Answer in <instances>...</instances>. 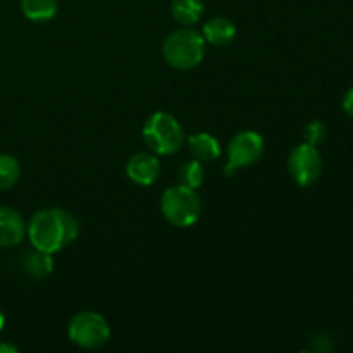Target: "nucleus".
Returning <instances> with one entry per match:
<instances>
[{"instance_id": "f257e3e1", "label": "nucleus", "mask_w": 353, "mask_h": 353, "mask_svg": "<svg viewBox=\"0 0 353 353\" xmlns=\"http://www.w3.org/2000/svg\"><path fill=\"white\" fill-rule=\"evenodd\" d=\"M26 234L34 248L55 254L76 240L79 234V223L69 210L48 207L33 214Z\"/></svg>"}, {"instance_id": "f03ea898", "label": "nucleus", "mask_w": 353, "mask_h": 353, "mask_svg": "<svg viewBox=\"0 0 353 353\" xmlns=\"http://www.w3.org/2000/svg\"><path fill=\"white\" fill-rule=\"evenodd\" d=\"M162 55L171 68L190 71L205 57V38L190 26L176 30L165 38L162 45Z\"/></svg>"}, {"instance_id": "7ed1b4c3", "label": "nucleus", "mask_w": 353, "mask_h": 353, "mask_svg": "<svg viewBox=\"0 0 353 353\" xmlns=\"http://www.w3.org/2000/svg\"><path fill=\"white\" fill-rule=\"evenodd\" d=\"M143 141L157 155H171L185 143V131L172 114L154 112L143 124Z\"/></svg>"}, {"instance_id": "20e7f679", "label": "nucleus", "mask_w": 353, "mask_h": 353, "mask_svg": "<svg viewBox=\"0 0 353 353\" xmlns=\"http://www.w3.org/2000/svg\"><path fill=\"white\" fill-rule=\"evenodd\" d=\"M162 216L176 228H190L202 214V200L193 188L183 185L171 186L161 199Z\"/></svg>"}, {"instance_id": "39448f33", "label": "nucleus", "mask_w": 353, "mask_h": 353, "mask_svg": "<svg viewBox=\"0 0 353 353\" xmlns=\"http://www.w3.org/2000/svg\"><path fill=\"white\" fill-rule=\"evenodd\" d=\"M69 340L81 348H100L110 340L109 323L97 312H79L68 327Z\"/></svg>"}, {"instance_id": "423d86ee", "label": "nucleus", "mask_w": 353, "mask_h": 353, "mask_svg": "<svg viewBox=\"0 0 353 353\" xmlns=\"http://www.w3.org/2000/svg\"><path fill=\"white\" fill-rule=\"evenodd\" d=\"M264 138L257 131H240L228 143V164L224 174L233 176L236 169L250 168L264 154Z\"/></svg>"}, {"instance_id": "0eeeda50", "label": "nucleus", "mask_w": 353, "mask_h": 353, "mask_svg": "<svg viewBox=\"0 0 353 353\" xmlns=\"http://www.w3.org/2000/svg\"><path fill=\"white\" fill-rule=\"evenodd\" d=\"M288 171L299 186L314 185L323 172V157L317 147L309 143L296 145L288 157Z\"/></svg>"}, {"instance_id": "6e6552de", "label": "nucleus", "mask_w": 353, "mask_h": 353, "mask_svg": "<svg viewBox=\"0 0 353 353\" xmlns=\"http://www.w3.org/2000/svg\"><path fill=\"white\" fill-rule=\"evenodd\" d=\"M126 174L134 185L150 186L157 181L159 174H161V162L154 154L140 152L128 161Z\"/></svg>"}, {"instance_id": "1a4fd4ad", "label": "nucleus", "mask_w": 353, "mask_h": 353, "mask_svg": "<svg viewBox=\"0 0 353 353\" xmlns=\"http://www.w3.org/2000/svg\"><path fill=\"white\" fill-rule=\"evenodd\" d=\"M26 223L16 209L0 205V247H17L26 236Z\"/></svg>"}, {"instance_id": "9d476101", "label": "nucleus", "mask_w": 353, "mask_h": 353, "mask_svg": "<svg viewBox=\"0 0 353 353\" xmlns=\"http://www.w3.org/2000/svg\"><path fill=\"white\" fill-rule=\"evenodd\" d=\"M54 259L48 252L40 250V248H31L24 252L19 259V269L26 276L33 279H45L54 272Z\"/></svg>"}, {"instance_id": "9b49d317", "label": "nucleus", "mask_w": 353, "mask_h": 353, "mask_svg": "<svg viewBox=\"0 0 353 353\" xmlns=\"http://www.w3.org/2000/svg\"><path fill=\"white\" fill-rule=\"evenodd\" d=\"M202 34L205 38V41H209V43L217 45V47H224V45H230L234 40V37H236V26L228 17L217 16L203 24Z\"/></svg>"}, {"instance_id": "f8f14e48", "label": "nucleus", "mask_w": 353, "mask_h": 353, "mask_svg": "<svg viewBox=\"0 0 353 353\" xmlns=\"http://www.w3.org/2000/svg\"><path fill=\"white\" fill-rule=\"evenodd\" d=\"M188 150L199 162H214L221 155V145L217 138L209 133H195L188 138Z\"/></svg>"}, {"instance_id": "ddd939ff", "label": "nucleus", "mask_w": 353, "mask_h": 353, "mask_svg": "<svg viewBox=\"0 0 353 353\" xmlns=\"http://www.w3.org/2000/svg\"><path fill=\"white\" fill-rule=\"evenodd\" d=\"M203 0H171V14L183 26H193L203 14Z\"/></svg>"}, {"instance_id": "4468645a", "label": "nucleus", "mask_w": 353, "mask_h": 353, "mask_svg": "<svg viewBox=\"0 0 353 353\" xmlns=\"http://www.w3.org/2000/svg\"><path fill=\"white\" fill-rule=\"evenodd\" d=\"M59 9L57 0H21V10L30 21L45 23L55 17Z\"/></svg>"}, {"instance_id": "2eb2a0df", "label": "nucleus", "mask_w": 353, "mask_h": 353, "mask_svg": "<svg viewBox=\"0 0 353 353\" xmlns=\"http://www.w3.org/2000/svg\"><path fill=\"white\" fill-rule=\"evenodd\" d=\"M205 179V171H203V164L199 161H188L179 168L178 171V181L179 185L186 186V188H200Z\"/></svg>"}, {"instance_id": "dca6fc26", "label": "nucleus", "mask_w": 353, "mask_h": 353, "mask_svg": "<svg viewBox=\"0 0 353 353\" xmlns=\"http://www.w3.org/2000/svg\"><path fill=\"white\" fill-rule=\"evenodd\" d=\"M21 165L14 155L0 154V192L9 190L19 181Z\"/></svg>"}, {"instance_id": "f3484780", "label": "nucleus", "mask_w": 353, "mask_h": 353, "mask_svg": "<svg viewBox=\"0 0 353 353\" xmlns=\"http://www.w3.org/2000/svg\"><path fill=\"white\" fill-rule=\"evenodd\" d=\"M326 137H327V128L326 124L321 123V121H312V123L307 124L305 130H303L305 143L314 145V147L323 143V141L326 140Z\"/></svg>"}, {"instance_id": "a211bd4d", "label": "nucleus", "mask_w": 353, "mask_h": 353, "mask_svg": "<svg viewBox=\"0 0 353 353\" xmlns=\"http://www.w3.org/2000/svg\"><path fill=\"white\" fill-rule=\"evenodd\" d=\"M343 110L348 114V116L353 117V88H350L347 92L343 99Z\"/></svg>"}, {"instance_id": "6ab92c4d", "label": "nucleus", "mask_w": 353, "mask_h": 353, "mask_svg": "<svg viewBox=\"0 0 353 353\" xmlns=\"http://www.w3.org/2000/svg\"><path fill=\"white\" fill-rule=\"evenodd\" d=\"M17 348L10 343H0V353H16Z\"/></svg>"}, {"instance_id": "aec40b11", "label": "nucleus", "mask_w": 353, "mask_h": 353, "mask_svg": "<svg viewBox=\"0 0 353 353\" xmlns=\"http://www.w3.org/2000/svg\"><path fill=\"white\" fill-rule=\"evenodd\" d=\"M3 326H6V316H3V312L0 310V331L3 330Z\"/></svg>"}]
</instances>
